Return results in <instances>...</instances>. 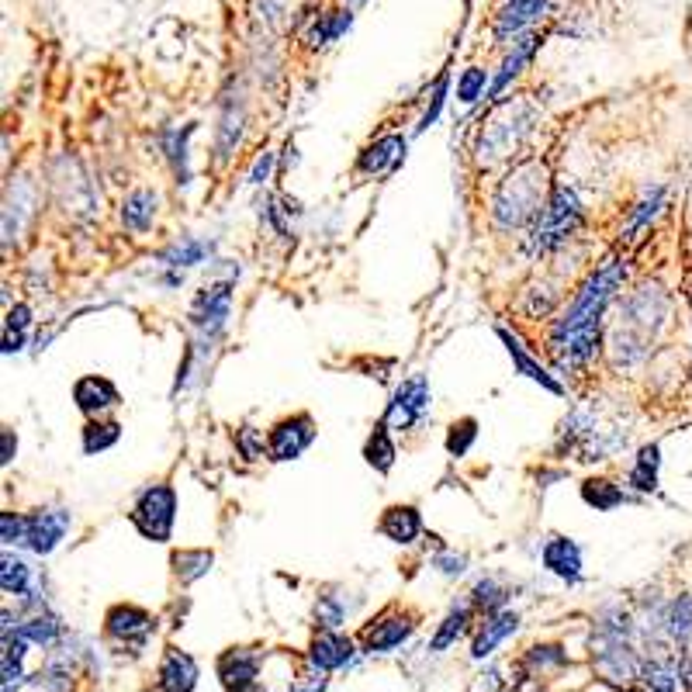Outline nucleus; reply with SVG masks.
I'll return each instance as SVG.
<instances>
[{
  "label": "nucleus",
  "instance_id": "5701e85b",
  "mask_svg": "<svg viewBox=\"0 0 692 692\" xmlns=\"http://www.w3.org/2000/svg\"><path fill=\"white\" fill-rule=\"evenodd\" d=\"M35 187L28 177H14L11 187H7V201H4V243L11 246L14 239L21 236L25 222L35 212Z\"/></svg>",
  "mask_w": 692,
  "mask_h": 692
},
{
  "label": "nucleus",
  "instance_id": "49530a36",
  "mask_svg": "<svg viewBox=\"0 0 692 692\" xmlns=\"http://www.w3.org/2000/svg\"><path fill=\"white\" fill-rule=\"evenodd\" d=\"M346 623V603L333 592L315 599V627L319 630H340Z\"/></svg>",
  "mask_w": 692,
  "mask_h": 692
},
{
  "label": "nucleus",
  "instance_id": "a19ab883",
  "mask_svg": "<svg viewBox=\"0 0 692 692\" xmlns=\"http://www.w3.org/2000/svg\"><path fill=\"white\" fill-rule=\"evenodd\" d=\"M661 201H665V187H644V194L634 201L627 215V239H637V232H644L651 225V218L661 212Z\"/></svg>",
  "mask_w": 692,
  "mask_h": 692
},
{
  "label": "nucleus",
  "instance_id": "20e7f679",
  "mask_svg": "<svg viewBox=\"0 0 692 692\" xmlns=\"http://www.w3.org/2000/svg\"><path fill=\"white\" fill-rule=\"evenodd\" d=\"M630 637H634V620H630V613H623V609H606V613L599 616L596 634H592V644H589L592 668H596L606 682H613V686H627V682H634L637 675L644 672Z\"/></svg>",
  "mask_w": 692,
  "mask_h": 692
},
{
  "label": "nucleus",
  "instance_id": "a18cd8bd",
  "mask_svg": "<svg viewBox=\"0 0 692 692\" xmlns=\"http://www.w3.org/2000/svg\"><path fill=\"white\" fill-rule=\"evenodd\" d=\"M350 25H353V14L350 11H326L319 18V25H315V32L308 35V42H312V45H329V42L340 39V35Z\"/></svg>",
  "mask_w": 692,
  "mask_h": 692
},
{
  "label": "nucleus",
  "instance_id": "4c0bfd02",
  "mask_svg": "<svg viewBox=\"0 0 692 692\" xmlns=\"http://www.w3.org/2000/svg\"><path fill=\"white\" fill-rule=\"evenodd\" d=\"M32 585H35L32 568H28V564L21 561V558H11V554H4V561H0V589H4V596L39 599V596H32Z\"/></svg>",
  "mask_w": 692,
  "mask_h": 692
},
{
  "label": "nucleus",
  "instance_id": "ddd939ff",
  "mask_svg": "<svg viewBox=\"0 0 692 692\" xmlns=\"http://www.w3.org/2000/svg\"><path fill=\"white\" fill-rule=\"evenodd\" d=\"M405 149H409V139L402 132H388L381 139H374L371 146L360 149L353 170L360 177H391L405 163Z\"/></svg>",
  "mask_w": 692,
  "mask_h": 692
},
{
  "label": "nucleus",
  "instance_id": "f3484780",
  "mask_svg": "<svg viewBox=\"0 0 692 692\" xmlns=\"http://www.w3.org/2000/svg\"><path fill=\"white\" fill-rule=\"evenodd\" d=\"M215 668L225 692H253L260 679V654L250 648H229L218 654Z\"/></svg>",
  "mask_w": 692,
  "mask_h": 692
},
{
  "label": "nucleus",
  "instance_id": "864d4df0",
  "mask_svg": "<svg viewBox=\"0 0 692 692\" xmlns=\"http://www.w3.org/2000/svg\"><path fill=\"white\" fill-rule=\"evenodd\" d=\"M298 0H257V11L263 18V25L270 28H281L284 21H288V14L295 11Z\"/></svg>",
  "mask_w": 692,
  "mask_h": 692
},
{
  "label": "nucleus",
  "instance_id": "de8ad7c7",
  "mask_svg": "<svg viewBox=\"0 0 692 692\" xmlns=\"http://www.w3.org/2000/svg\"><path fill=\"white\" fill-rule=\"evenodd\" d=\"M35 692H70L73 689V679H70V668L63 661H49L32 682H28Z\"/></svg>",
  "mask_w": 692,
  "mask_h": 692
},
{
  "label": "nucleus",
  "instance_id": "423d86ee",
  "mask_svg": "<svg viewBox=\"0 0 692 692\" xmlns=\"http://www.w3.org/2000/svg\"><path fill=\"white\" fill-rule=\"evenodd\" d=\"M232 291H236V277L229 281H208L205 288L194 295L191 308H187V326L194 333V360H205V353L215 350V343L222 340L225 326L232 315Z\"/></svg>",
  "mask_w": 692,
  "mask_h": 692
},
{
  "label": "nucleus",
  "instance_id": "72a5a7b5",
  "mask_svg": "<svg viewBox=\"0 0 692 692\" xmlns=\"http://www.w3.org/2000/svg\"><path fill=\"white\" fill-rule=\"evenodd\" d=\"M170 564H173V575H177L180 585H194L212 571L215 554L208 551V547H184V551L170 554Z\"/></svg>",
  "mask_w": 692,
  "mask_h": 692
},
{
  "label": "nucleus",
  "instance_id": "a878e982",
  "mask_svg": "<svg viewBox=\"0 0 692 692\" xmlns=\"http://www.w3.org/2000/svg\"><path fill=\"white\" fill-rule=\"evenodd\" d=\"M156 212H160V194L153 187H135L122 201V225L135 236H142V232L153 229Z\"/></svg>",
  "mask_w": 692,
  "mask_h": 692
},
{
  "label": "nucleus",
  "instance_id": "b1692460",
  "mask_svg": "<svg viewBox=\"0 0 692 692\" xmlns=\"http://www.w3.org/2000/svg\"><path fill=\"white\" fill-rule=\"evenodd\" d=\"M378 533L398 547H412L423 533V513L416 506H388L378 519Z\"/></svg>",
  "mask_w": 692,
  "mask_h": 692
},
{
  "label": "nucleus",
  "instance_id": "c03bdc74",
  "mask_svg": "<svg viewBox=\"0 0 692 692\" xmlns=\"http://www.w3.org/2000/svg\"><path fill=\"white\" fill-rule=\"evenodd\" d=\"M475 440H478V419L475 416L454 419L447 430V454L450 457H468V450L475 447Z\"/></svg>",
  "mask_w": 692,
  "mask_h": 692
},
{
  "label": "nucleus",
  "instance_id": "9d476101",
  "mask_svg": "<svg viewBox=\"0 0 692 692\" xmlns=\"http://www.w3.org/2000/svg\"><path fill=\"white\" fill-rule=\"evenodd\" d=\"M315 436H319V426H315L312 412H295V416L277 419L267 433V461H298L315 443Z\"/></svg>",
  "mask_w": 692,
  "mask_h": 692
},
{
  "label": "nucleus",
  "instance_id": "c9c22d12",
  "mask_svg": "<svg viewBox=\"0 0 692 692\" xmlns=\"http://www.w3.org/2000/svg\"><path fill=\"white\" fill-rule=\"evenodd\" d=\"M395 457H398L395 436H391V430L385 423H378L371 430V436H367V443H364V461L371 464L378 475H388V471L395 468Z\"/></svg>",
  "mask_w": 692,
  "mask_h": 692
},
{
  "label": "nucleus",
  "instance_id": "4d7b16f0",
  "mask_svg": "<svg viewBox=\"0 0 692 692\" xmlns=\"http://www.w3.org/2000/svg\"><path fill=\"white\" fill-rule=\"evenodd\" d=\"M436 568L443 571L447 578H457V575H464V568H468V554H457V551H443V554H436L433 558Z\"/></svg>",
  "mask_w": 692,
  "mask_h": 692
},
{
  "label": "nucleus",
  "instance_id": "c85d7f7f",
  "mask_svg": "<svg viewBox=\"0 0 692 692\" xmlns=\"http://www.w3.org/2000/svg\"><path fill=\"white\" fill-rule=\"evenodd\" d=\"M194 132H198V125H184V129H163L160 132V146H163V153H167V163L173 170L177 187L191 184V153H187V142H191Z\"/></svg>",
  "mask_w": 692,
  "mask_h": 692
},
{
  "label": "nucleus",
  "instance_id": "e433bc0d",
  "mask_svg": "<svg viewBox=\"0 0 692 692\" xmlns=\"http://www.w3.org/2000/svg\"><path fill=\"white\" fill-rule=\"evenodd\" d=\"M28 641L21 634H4V654H0V675H4V692H18L25 679V651Z\"/></svg>",
  "mask_w": 692,
  "mask_h": 692
},
{
  "label": "nucleus",
  "instance_id": "13d9d810",
  "mask_svg": "<svg viewBox=\"0 0 692 692\" xmlns=\"http://www.w3.org/2000/svg\"><path fill=\"white\" fill-rule=\"evenodd\" d=\"M274 163H277V153H270V149H263V153L257 156V163H253V170H250V184L253 187H263L270 180V173H274Z\"/></svg>",
  "mask_w": 692,
  "mask_h": 692
},
{
  "label": "nucleus",
  "instance_id": "6ab92c4d",
  "mask_svg": "<svg viewBox=\"0 0 692 692\" xmlns=\"http://www.w3.org/2000/svg\"><path fill=\"white\" fill-rule=\"evenodd\" d=\"M495 333H499L502 346H506V353H509V360H513V371H516V374H523L526 381H533V385H540L544 391H551V395H564V385H561V381L554 378V374L547 371V367L540 364V360L533 357L530 350H526V343L519 340L513 329L495 326Z\"/></svg>",
  "mask_w": 692,
  "mask_h": 692
},
{
  "label": "nucleus",
  "instance_id": "39448f33",
  "mask_svg": "<svg viewBox=\"0 0 692 692\" xmlns=\"http://www.w3.org/2000/svg\"><path fill=\"white\" fill-rule=\"evenodd\" d=\"M533 118H537V111L523 101L499 104V108L492 111V118L481 125V135H478L475 156L481 167H495V163L516 156L519 149H523L526 135L533 129Z\"/></svg>",
  "mask_w": 692,
  "mask_h": 692
},
{
  "label": "nucleus",
  "instance_id": "412c9836",
  "mask_svg": "<svg viewBox=\"0 0 692 692\" xmlns=\"http://www.w3.org/2000/svg\"><path fill=\"white\" fill-rule=\"evenodd\" d=\"M198 686V661L180 648L163 651V661L156 668V689L160 692H194Z\"/></svg>",
  "mask_w": 692,
  "mask_h": 692
},
{
  "label": "nucleus",
  "instance_id": "f8f14e48",
  "mask_svg": "<svg viewBox=\"0 0 692 692\" xmlns=\"http://www.w3.org/2000/svg\"><path fill=\"white\" fill-rule=\"evenodd\" d=\"M153 630H156V616L149 613V609L132 606V603L111 606L108 616H104V634L115 637V641H122V644H132L135 651L146 648Z\"/></svg>",
  "mask_w": 692,
  "mask_h": 692
},
{
  "label": "nucleus",
  "instance_id": "603ef678",
  "mask_svg": "<svg viewBox=\"0 0 692 692\" xmlns=\"http://www.w3.org/2000/svg\"><path fill=\"white\" fill-rule=\"evenodd\" d=\"M568 661V654H564L558 644H537V648H530V654H526V665L533 668V672H544V668L551 665H564Z\"/></svg>",
  "mask_w": 692,
  "mask_h": 692
},
{
  "label": "nucleus",
  "instance_id": "9b49d317",
  "mask_svg": "<svg viewBox=\"0 0 692 692\" xmlns=\"http://www.w3.org/2000/svg\"><path fill=\"white\" fill-rule=\"evenodd\" d=\"M416 616L412 613H402V609H385L371 627H364L360 634V651L364 654H388L395 648H402L412 634H416Z\"/></svg>",
  "mask_w": 692,
  "mask_h": 692
},
{
  "label": "nucleus",
  "instance_id": "f03ea898",
  "mask_svg": "<svg viewBox=\"0 0 692 692\" xmlns=\"http://www.w3.org/2000/svg\"><path fill=\"white\" fill-rule=\"evenodd\" d=\"M665 315H668V298L658 284L637 288L634 295L620 305V322H616L613 333H609V353H613L616 364L634 367L637 360H644L651 336L661 329Z\"/></svg>",
  "mask_w": 692,
  "mask_h": 692
},
{
  "label": "nucleus",
  "instance_id": "09e8293b",
  "mask_svg": "<svg viewBox=\"0 0 692 692\" xmlns=\"http://www.w3.org/2000/svg\"><path fill=\"white\" fill-rule=\"evenodd\" d=\"M488 90H492V80H488V73L481 70V66H468V70L461 73V80H457V97H461L464 104L481 101Z\"/></svg>",
  "mask_w": 692,
  "mask_h": 692
},
{
  "label": "nucleus",
  "instance_id": "2f4dec72",
  "mask_svg": "<svg viewBox=\"0 0 692 692\" xmlns=\"http://www.w3.org/2000/svg\"><path fill=\"white\" fill-rule=\"evenodd\" d=\"M14 634H21L28 644H39V648H49V644H56L59 637H63V623H59L56 613H49L42 603L35 606L32 616H25V620L14 627Z\"/></svg>",
  "mask_w": 692,
  "mask_h": 692
},
{
  "label": "nucleus",
  "instance_id": "7c9ffc66",
  "mask_svg": "<svg viewBox=\"0 0 692 692\" xmlns=\"http://www.w3.org/2000/svg\"><path fill=\"white\" fill-rule=\"evenodd\" d=\"M658 478H661V447L658 443H644L634 457V468L627 471V488L630 492L651 495L658 492Z\"/></svg>",
  "mask_w": 692,
  "mask_h": 692
},
{
  "label": "nucleus",
  "instance_id": "37998d69",
  "mask_svg": "<svg viewBox=\"0 0 692 692\" xmlns=\"http://www.w3.org/2000/svg\"><path fill=\"white\" fill-rule=\"evenodd\" d=\"M679 679H682L679 665H675L672 658L654 654V658H648V665H644V682L651 686V692H675Z\"/></svg>",
  "mask_w": 692,
  "mask_h": 692
},
{
  "label": "nucleus",
  "instance_id": "0eeeda50",
  "mask_svg": "<svg viewBox=\"0 0 692 692\" xmlns=\"http://www.w3.org/2000/svg\"><path fill=\"white\" fill-rule=\"evenodd\" d=\"M582 218H585V208H582V201H578V194L558 180V184L551 187V198H547L544 212H540V218L533 222L530 253L533 257H547V253H554L558 246H564L571 236H575L578 225H582Z\"/></svg>",
  "mask_w": 692,
  "mask_h": 692
},
{
  "label": "nucleus",
  "instance_id": "4be33fe9",
  "mask_svg": "<svg viewBox=\"0 0 692 692\" xmlns=\"http://www.w3.org/2000/svg\"><path fill=\"white\" fill-rule=\"evenodd\" d=\"M357 654L350 637H343L340 630H319L315 641L308 644V665H315L319 672H336V668H346L350 658Z\"/></svg>",
  "mask_w": 692,
  "mask_h": 692
},
{
  "label": "nucleus",
  "instance_id": "7ed1b4c3",
  "mask_svg": "<svg viewBox=\"0 0 692 692\" xmlns=\"http://www.w3.org/2000/svg\"><path fill=\"white\" fill-rule=\"evenodd\" d=\"M547 198V167L540 160H526L516 163L513 170L502 177V184L495 187L492 198V222L499 225L502 232L523 229V225L537 222L540 212H544Z\"/></svg>",
  "mask_w": 692,
  "mask_h": 692
},
{
  "label": "nucleus",
  "instance_id": "473e14b6",
  "mask_svg": "<svg viewBox=\"0 0 692 692\" xmlns=\"http://www.w3.org/2000/svg\"><path fill=\"white\" fill-rule=\"evenodd\" d=\"M661 630L682 648H692V592L675 596L672 603L661 609Z\"/></svg>",
  "mask_w": 692,
  "mask_h": 692
},
{
  "label": "nucleus",
  "instance_id": "393cba45",
  "mask_svg": "<svg viewBox=\"0 0 692 692\" xmlns=\"http://www.w3.org/2000/svg\"><path fill=\"white\" fill-rule=\"evenodd\" d=\"M516 630H519L516 609H502V613H495V616H485V623H481L475 641H471V658L485 661L488 654H495V648H499L502 641H509Z\"/></svg>",
  "mask_w": 692,
  "mask_h": 692
},
{
  "label": "nucleus",
  "instance_id": "cd10ccee",
  "mask_svg": "<svg viewBox=\"0 0 692 692\" xmlns=\"http://www.w3.org/2000/svg\"><path fill=\"white\" fill-rule=\"evenodd\" d=\"M212 253H215V239L184 236V239L170 243L167 250L160 253V263L167 270H177V274H184L187 267H201L205 260H212Z\"/></svg>",
  "mask_w": 692,
  "mask_h": 692
},
{
  "label": "nucleus",
  "instance_id": "6e6552de",
  "mask_svg": "<svg viewBox=\"0 0 692 692\" xmlns=\"http://www.w3.org/2000/svg\"><path fill=\"white\" fill-rule=\"evenodd\" d=\"M129 523L139 530L142 540H153V544H170L173 523H177V488L167 481H156L146 485L135 495L129 509Z\"/></svg>",
  "mask_w": 692,
  "mask_h": 692
},
{
  "label": "nucleus",
  "instance_id": "79ce46f5",
  "mask_svg": "<svg viewBox=\"0 0 692 692\" xmlns=\"http://www.w3.org/2000/svg\"><path fill=\"white\" fill-rule=\"evenodd\" d=\"M471 596V603H475L478 613H485V616H495V613H502L506 609V599H509V589L506 585L499 582V578H478L475 582V589L468 592Z\"/></svg>",
  "mask_w": 692,
  "mask_h": 692
},
{
  "label": "nucleus",
  "instance_id": "c756f323",
  "mask_svg": "<svg viewBox=\"0 0 692 692\" xmlns=\"http://www.w3.org/2000/svg\"><path fill=\"white\" fill-rule=\"evenodd\" d=\"M471 616H475V603H471V596L450 606V613L443 616L440 627H436V634H433V641H430V651L433 654H443V651L450 648V644L461 641V637L468 634V627H471Z\"/></svg>",
  "mask_w": 692,
  "mask_h": 692
},
{
  "label": "nucleus",
  "instance_id": "a211bd4d",
  "mask_svg": "<svg viewBox=\"0 0 692 692\" xmlns=\"http://www.w3.org/2000/svg\"><path fill=\"white\" fill-rule=\"evenodd\" d=\"M73 402H77V409L84 416L101 419L104 412L122 405V391H118L111 378H104V374H84V378L73 381Z\"/></svg>",
  "mask_w": 692,
  "mask_h": 692
},
{
  "label": "nucleus",
  "instance_id": "6e6d98bb",
  "mask_svg": "<svg viewBox=\"0 0 692 692\" xmlns=\"http://www.w3.org/2000/svg\"><path fill=\"white\" fill-rule=\"evenodd\" d=\"M326 686H329L326 672H319L315 665H308V672H302L298 679H291L288 692H326Z\"/></svg>",
  "mask_w": 692,
  "mask_h": 692
},
{
  "label": "nucleus",
  "instance_id": "bf43d9fd",
  "mask_svg": "<svg viewBox=\"0 0 692 692\" xmlns=\"http://www.w3.org/2000/svg\"><path fill=\"white\" fill-rule=\"evenodd\" d=\"M14 454H18V436H14V430H4V457H0L4 468L14 461Z\"/></svg>",
  "mask_w": 692,
  "mask_h": 692
},
{
  "label": "nucleus",
  "instance_id": "052dcab7",
  "mask_svg": "<svg viewBox=\"0 0 692 692\" xmlns=\"http://www.w3.org/2000/svg\"><path fill=\"white\" fill-rule=\"evenodd\" d=\"M679 675L686 679V686L692 689V648L682 651V661H679Z\"/></svg>",
  "mask_w": 692,
  "mask_h": 692
},
{
  "label": "nucleus",
  "instance_id": "ea45409f",
  "mask_svg": "<svg viewBox=\"0 0 692 692\" xmlns=\"http://www.w3.org/2000/svg\"><path fill=\"white\" fill-rule=\"evenodd\" d=\"M28 329H32V308L25 302H18L14 308H7V319H4V357L11 353H21L28 343Z\"/></svg>",
  "mask_w": 692,
  "mask_h": 692
},
{
  "label": "nucleus",
  "instance_id": "2eb2a0df",
  "mask_svg": "<svg viewBox=\"0 0 692 692\" xmlns=\"http://www.w3.org/2000/svg\"><path fill=\"white\" fill-rule=\"evenodd\" d=\"M246 129V97L243 87H236V94H225L222 97V111H218V129H215V163L225 167L236 153L239 139H243Z\"/></svg>",
  "mask_w": 692,
  "mask_h": 692
},
{
  "label": "nucleus",
  "instance_id": "58836bf2",
  "mask_svg": "<svg viewBox=\"0 0 692 692\" xmlns=\"http://www.w3.org/2000/svg\"><path fill=\"white\" fill-rule=\"evenodd\" d=\"M118 440H122V423H115V419H87L84 430H80V443H84L87 457L104 454V450H111Z\"/></svg>",
  "mask_w": 692,
  "mask_h": 692
},
{
  "label": "nucleus",
  "instance_id": "aec40b11",
  "mask_svg": "<svg viewBox=\"0 0 692 692\" xmlns=\"http://www.w3.org/2000/svg\"><path fill=\"white\" fill-rule=\"evenodd\" d=\"M547 4L551 0H506L495 14V39L509 42V39H523L526 28H533L540 18H544Z\"/></svg>",
  "mask_w": 692,
  "mask_h": 692
},
{
  "label": "nucleus",
  "instance_id": "dca6fc26",
  "mask_svg": "<svg viewBox=\"0 0 692 692\" xmlns=\"http://www.w3.org/2000/svg\"><path fill=\"white\" fill-rule=\"evenodd\" d=\"M540 564H544L554 578H561L564 585H582L585 582L582 547H578L571 537H561V533L547 537L544 547H540Z\"/></svg>",
  "mask_w": 692,
  "mask_h": 692
},
{
  "label": "nucleus",
  "instance_id": "4468645a",
  "mask_svg": "<svg viewBox=\"0 0 692 692\" xmlns=\"http://www.w3.org/2000/svg\"><path fill=\"white\" fill-rule=\"evenodd\" d=\"M70 526H73L70 509H59V506L35 509V513H28V540H25V547L39 554V558H45V554H52L59 544H63L66 533H70Z\"/></svg>",
  "mask_w": 692,
  "mask_h": 692
},
{
  "label": "nucleus",
  "instance_id": "1a4fd4ad",
  "mask_svg": "<svg viewBox=\"0 0 692 692\" xmlns=\"http://www.w3.org/2000/svg\"><path fill=\"white\" fill-rule=\"evenodd\" d=\"M430 402H433V391H430V378L426 374H409L388 398V409L381 416V423L388 426L391 433H402V430H412L419 419L430 412Z\"/></svg>",
  "mask_w": 692,
  "mask_h": 692
},
{
  "label": "nucleus",
  "instance_id": "3c124183",
  "mask_svg": "<svg viewBox=\"0 0 692 692\" xmlns=\"http://www.w3.org/2000/svg\"><path fill=\"white\" fill-rule=\"evenodd\" d=\"M0 540L7 547L11 544H25L28 540V513H0Z\"/></svg>",
  "mask_w": 692,
  "mask_h": 692
},
{
  "label": "nucleus",
  "instance_id": "5fc2aeb1",
  "mask_svg": "<svg viewBox=\"0 0 692 692\" xmlns=\"http://www.w3.org/2000/svg\"><path fill=\"white\" fill-rule=\"evenodd\" d=\"M236 443H239V450H243V457L246 461H257V457H267V440L253 430V426H243V430L236 433Z\"/></svg>",
  "mask_w": 692,
  "mask_h": 692
},
{
  "label": "nucleus",
  "instance_id": "f704fd0d",
  "mask_svg": "<svg viewBox=\"0 0 692 692\" xmlns=\"http://www.w3.org/2000/svg\"><path fill=\"white\" fill-rule=\"evenodd\" d=\"M582 502L589 509H596V513H613L623 502H630V492L609 478H589L582 481Z\"/></svg>",
  "mask_w": 692,
  "mask_h": 692
},
{
  "label": "nucleus",
  "instance_id": "bb28decb",
  "mask_svg": "<svg viewBox=\"0 0 692 692\" xmlns=\"http://www.w3.org/2000/svg\"><path fill=\"white\" fill-rule=\"evenodd\" d=\"M540 45H544V35H523V39L513 42V52H509V56L502 59V70L495 73L492 90H488V97H492V101H499V97L506 94V87L513 84L519 73H523V66L530 63L533 52H537Z\"/></svg>",
  "mask_w": 692,
  "mask_h": 692
},
{
  "label": "nucleus",
  "instance_id": "f257e3e1",
  "mask_svg": "<svg viewBox=\"0 0 692 692\" xmlns=\"http://www.w3.org/2000/svg\"><path fill=\"white\" fill-rule=\"evenodd\" d=\"M627 281V267L623 260H606L585 277V284L575 291L571 305L558 315L551 329V353L558 360L561 371H571V367H582L596 357L599 343H603V326H606V312L613 305L616 291Z\"/></svg>",
  "mask_w": 692,
  "mask_h": 692
},
{
  "label": "nucleus",
  "instance_id": "8fccbe9b",
  "mask_svg": "<svg viewBox=\"0 0 692 692\" xmlns=\"http://www.w3.org/2000/svg\"><path fill=\"white\" fill-rule=\"evenodd\" d=\"M447 94H450V73H440V77H436V84H433V90H430V104H426V111H423V118H419L416 132H426L430 125H436V118H440L443 104H447Z\"/></svg>",
  "mask_w": 692,
  "mask_h": 692
}]
</instances>
